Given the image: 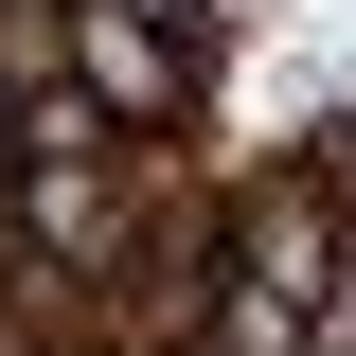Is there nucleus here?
Returning <instances> with one entry per match:
<instances>
[{"mask_svg": "<svg viewBox=\"0 0 356 356\" xmlns=\"http://www.w3.org/2000/svg\"><path fill=\"white\" fill-rule=\"evenodd\" d=\"M54 72H72L143 161H178L196 107H214V72H232V36H161V18H125V0H54Z\"/></svg>", "mask_w": 356, "mask_h": 356, "instance_id": "nucleus-1", "label": "nucleus"}, {"mask_svg": "<svg viewBox=\"0 0 356 356\" xmlns=\"http://www.w3.org/2000/svg\"><path fill=\"white\" fill-rule=\"evenodd\" d=\"M232 285H267V303H303V321L356 285V214L303 161H232Z\"/></svg>", "mask_w": 356, "mask_h": 356, "instance_id": "nucleus-2", "label": "nucleus"}, {"mask_svg": "<svg viewBox=\"0 0 356 356\" xmlns=\"http://www.w3.org/2000/svg\"><path fill=\"white\" fill-rule=\"evenodd\" d=\"M196 356H321V321H303V303H267V285H232Z\"/></svg>", "mask_w": 356, "mask_h": 356, "instance_id": "nucleus-3", "label": "nucleus"}, {"mask_svg": "<svg viewBox=\"0 0 356 356\" xmlns=\"http://www.w3.org/2000/svg\"><path fill=\"white\" fill-rule=\"evenodd\" d=\"M125 18H161V36H232V0H125Z\"/></svg>", "mask_w": 356, "mask_h": 356, "instance_id": "nucleus-4", "label": "nucleus"}, {"mask_svg": "<svg viewBox=\"0 0 356 356\" xmlns=\"http://www.w3.org/2000/svg\"><path fill=\"white\" fill-rule=\"evenodd\" d=\"M321 356H356V285H339V303H321Z\"/></svg>", "mask_w": 356, "mask_h": 356, "instance_id": "nucleus-5", "label": "nucleus"}, {"mask_svg": "<svg viewBox=\"0 0 356 356\" xmlns=\"http://www.w3.org/2000/svg\"><path fill=\"white\" fill-rule=\"evenodd\" d=\"M0 267H18V161H0Z\"/></svg>", "mask_w": 356, "mask_h": 356, "instance_id": "nucleus-6", "label": "nucleus"}, {"mask_svg": "<svg viewBox=\"0 0 356 356\" xmlns=\"http://www.w3.org/2000/svg\"><path fill=\"white\" fill-rule=\"evenodd\" d=\"M0 161H18V72H0Z\"/></svg>", "mask_w": 356, "mask_h": 356, "instance_id": "nucleus-7", "label": "nucleus"}, {"mask_svg": "<svg viewBox=\"0 0 356 356\" xmlns=\"http://www.w3.org/2000/svg\"><path fill=\"white\" fill-rule=\"evenodd\" d=\"M36 356H89V339H36Z\"/></svg>", "mask_w": 356, "mask_h": 356, "instance_id": "nucleus-8", "label": "nucleus"}, {"mask_svg": "<svg viewBox=\"0 0 356 356\" xmlns=\"http://www.w3.org/2000/svg\"><path fill=\"white\" fill-rule=\"evenodd\" d=\"M0 18H18V0H0Z\"/></svg>", "mask_w": 356, "mask_h": 356, "instance_id": "nucleus-9", "label": "nucleus"}]
</instances>
